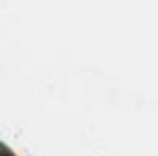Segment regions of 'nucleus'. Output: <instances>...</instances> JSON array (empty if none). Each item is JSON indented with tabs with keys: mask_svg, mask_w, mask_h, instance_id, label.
<instances>
[{
	"mask_svg": "<svg viewBox=\"0 0 158 156\" xmlns=\"http://www.w3.org/2000/svg\"><path fill=\"white\" fill-rule=\"evenodd\" d=\"M0 156H15V154H14L12 149H8V146H6L2 141H0Z\"/></svg>",
	"mask_w": 158,
	"mask_h": 156,
	"instance_id": "nucleus-1",
	"label": "nucleus"
}]
</instances>
